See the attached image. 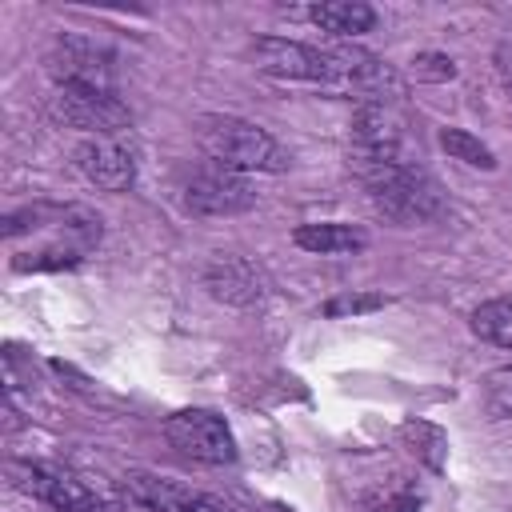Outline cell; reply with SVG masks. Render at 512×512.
I'll list each match as a JSON object with an SVG mask.
<instances>
[{
  "mask_svg": "<svg viewBox=\"0 0 512 512\" xmlns=\"http://www.w3.org/2000/svg\"><path fill=\"white\" fill-rule=\"evenodd\" d=\"M372 512H416V496H388V500L376 504Z\"/></svg>",
  "mask_w": 512,
  "mask_h": 512,
  "instance_id": "cell-20",
  "label": "cell"
},
{
  "mask_svg": "<svg viewBox=\"0 0 512 512\" xmlns=\"http://www.w3.org/2000/svg\"><path fill=\"white\" fill-rule=\"evenodd\" d=\"M164 436L172 448H180L184 456H192L200 464H228L236 456V440H232L228 424L208 408H184V412L168 416Z\"/></svg>",
  "mask_w": 512,
  "mask_h": 512,
  "instance_id": "cell-4",
  "label": "cell"
},
{
  "mask_svg": "<svg viewBox=\"0 0 512 512\" xmlns=\"http://www.w3.org/2000/svg\"><path fill=\"white\" fill-rule=\"evenodd\" d=\"M312 24L332 32V36H356V32H372L376 24V12L360 0H328V4H316L312 12Z\"/></svg>",
  "mask_w": 512,
  "mask_h": 512,
  "instance_id": "cell-13",
  "label": "cell"
},
{
  "mask_svg": "<svg viewBox=\"0 0 512 512\" xmlns=\"http://www.w3.org/2000/svg\"><path fill=\"white\" fill-rule=\"evenodd\" d=\"M196 144L204 156L232 172H284L288 152L276 136H268L260 124L240 116H200Z\"/></svg>",
  "mask_w": 512,
  "mask_h": 512,
  "instance_id": "cell-1",
  "label": "cell"
},
{
  "mask_svg": "<svg viewBox=\"0 0 512 512\" xmlns=\"http://www.w3.org/2000/svg\"><path fill=\"white\" fill-rule=\"evenodd\" d=\"M480 400L492 416H512V364L492 368L480 384Z\"/></svg>",
  "mask_w": 512,
  "mask_h": 512,
  "instance_id": "cell-16",
  "label": "cell"
},
{
  "mask_svg": "<svg viewBox=\"0 0 512 512\" xmlns=\"http://www.w3.org/2000/svg\"><path fill=\"white\" fill-rule=\"evenodd\" d=\"M320 84H328L332 92H344V96H360V104L388 100V96L400 92L396 72L380 56H372L356 44L324 48V80Z\"/></svg>",
  "mask_w": 512,
  "mask_h": 512,
  "instance_id": "cell-3",
  "label": "cell"
},
{
  "mask_svg": "<svg viewBox=\"0 0 512 512\" xmlns=\"http://www.w3.org/2000/svg\"><path fill=\"white\" fill-rule=\"evenodd\" d=\"M292 240L304 248V252H320V256H340V252H356L364 248V232L352 228V224H336V220H324V224H300L292 232Z\"/></svg>",
  "mask_w": 512,
  "mask_h": 512,
  "instance_id": "cell-12",
  "label": "cell"
},
{
  "mask_svg": "<svg viewBox=\"0 0 512 512\" xmlns=\"http://www.w3.org/2000/svg\"><path fill=\"white\" fill-rule=\"evenodd\" d=\"M184 512H232L224 500H216V496H204V492H192V500H188V508Z\"/></svg>",
  "mask_w": 512,
  "mask_h": 512,
  "instance_id": "cell-19",
  "label": "cell"
},
{
  "mask_svg": "<svg viewBox=\"0 0 512 512\" xmlns=\"http://www.w3.org/2000/svg\"><path fill=\"white\" fill-rule=\"evenodd\" d=\"M412 76L416 80H452L456 76V64L448 56H440V52H420L412 60Z\"/></svg>",
  "mask_w": 512,
  "mask_h": 512,
  "instance_id": "cell-17",
  "label": "cell"
},
{
  "mask_svg": "<svg viewBox=\"0 0 512 512\" xmlns=\"http://www.w3.org/2000/svg\"><path fill=\"white\" fill-rule=\"evenodd\" d=\"M76 168L88 184H96L104 192H124L136 180V156L116 136H88L76 148Z\"/></svg>",
  "mask_w": 512,
  "mask_h": 512,
  "instance_id": "cell-8",
  "label": "cell"
},
{
  "mask_svg": "<svg viewBox=\"0 0 512 512\" xmlns=\"http://www.w3.org/2000/svg\"><path fill=\"white\" fill-rule=\"evenodd\" d=\"M360 176L368 184V196H372L376 212H384L396 224H424V220H436L444 212L440 184L424 168L392 160V164L364 168Z\"/></svg>",
  "mask_w": 512,
  "mask_h": 512,
  "instance_id": "cell-2",
  "label": "cell"
},
{
  "mask_svg": "<svg viewBox=\"0 0 512 512\" xmlns=\"http://www.w3.org/2000/svg\"><path fill=\"white\" fill-rule=\"evenodd\" d=\"M120 492H124L128 504H136L144 512H184L188 500H192L188 488H180L164 476H152V472H128L120 480Z\"/></svg>",
  "mask_w": 512,
  "mask_h": 512,
  "instance_id": "cell-11",
  "label": "cell"
},
{
  "mask_svg": "<svg viewBox=\"0 0 512 512\" xmlns=\"http://www.w3.org/2000/svg\"><path fill=\"white\" fill-rule=\"evenodd\" d=\"M68 512H112V508H108V504H100V500L92 496V500H84L80 508H68Z\"/></svg>",
  "mask_w": 512,
  "mask_h": 512,
  "instance_id": "cell-22",
  "label": "cell"
},
{
  "mask_svg": "<svg viewBox=\"0 0 512 512\" xmlns=\"http://www.w3.org/2000/svg\"><path fill=\"white\" fill-rule=\"evenodd\" d=\"M252 60L260 72L280 80H324V48L284 40V36H260L252 44Z\"/></svg>",
  "mask_w": 512,
  "mask_h": 512,
  "instance_id": "cell-9",
  "label": "cell"
},
{
  "mask_svg": "<svg viewBox=\"0 0 512 512\" xmlns=\"http://www.w3.org/2000/svg\"><path fill=\"white\" fill-rule=\"evenodd\" d=\"M380 304H384V296H340V300H328L324 312L328 316H356V312H372Z\"/></svg>",
  "mask_w": 512,
  "mask_h": 512,
  "instance_id": "cell-18",
  "label": "cell"
},
{
  "mask_svg": "<svg viewBox=\"0 0 512 512\" xmlns=\"http://www.w3.org/2000/svg\"><path fill=\"white\" fill-rule=\"evenodd\" d=\"M52 112H56L64 124L84 128V132H92V136H116L120 128H128V108H124L112 92H100V88L56 84Z\"/></svg>",
  "mask_w": 512,
  "mask_h": 512,
  "instance_id": "cell-5",
  "label": "cell"
},
{
  "mask_svg": "<svg viewBox=\"0 0 512 512\" xmlns=\"http://www.w3.org/2000/svg\"><path fill=\"white\" fill-rule=\"evenodd\" d=\"M48 72L56 76V84L112 92V56L84 36H60L48 52Z\"/></svg>",
  "mask_w": 512,
  "mask_h": 512,
  "instance_id": "cell-7",
  "label": "cell"
},
{
  "mask_svg": "<svg viewBox=\"0 0 512 512\" xmlns=\"http://www.w3.org/2000/svg\"><path fill=\"white\" fill-rule=\"evenodd\" d=\"M496 64H500V76H504V84L512 88V44H500V48H496Z\"/></svg>",
  "mask_w": 512,
  "mask_h": 512,
  "instance_id": "cell-21",
  "label": "cell"
},
{
  "mask_svg": "<svg viewBox=\"0 0 512 512\" xmlns=\"http://www.w3.org/2000/svg\"><path fill=\"white\" fill-rule=\"evenodd\" d=\"M252 204H256L252 184L240 172L220 168V164L200 168L184 184V208L196 216H236V212H248Z\"/></svg>",
  "mask_w": 512,
  "mask_h": 512,
  "instance_id": "cell-6",
  "label": "cell"
},
{
  "mask_svg": "<svg viewBox=\"0 0 512 512\" xmlns=\"http://www.w3.org/2000/svg\"><path fill=\"white\" fill-rule=\"evenodd\" d=\"M440 148H444L448 156L472 164V168H496L492 148H488L484 140H476L472 132H464V128H444V132H440Z\"/></svg>",
  "mask_w": 512,
  "mask_h": 512,
  "instance_id": "cell-15",
  "label": "cell"
},
{
  "mask_svg": "<svg viewBox=\"0 0 512 512\" xmlns=\"http://www.w3.org/2000/svg\"><path fill=\"white\" fill-rule=\"evenodd\" d=\"M204 288L216 300H224V304L252 308V304L264 300V288L268 284H264V272L252 260H244V256H216L204 268Z\"/></svg>",
  "mask_w": 512,
  "mask_h": 512,
  "instance_id": "cell-10",
  "label": "cell"
},
{
  "mask_svg": "<svg viewBox=\"0 0 512 512\" xmlns=\"http://www.w3.org/2000/svg\"><path fill=\"white\" fill-rule=\"evenodd\" d=\"M472 332L496 348H512V296H496L484 300L472 312Z\"/></svg>",
  "mask_w": 512,
  "mask_h": 512,
  "instance_id": "cell-14",
  "label": "cell"
}]
</instances>
